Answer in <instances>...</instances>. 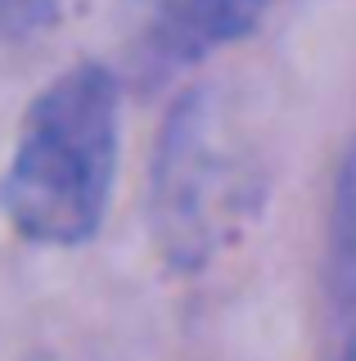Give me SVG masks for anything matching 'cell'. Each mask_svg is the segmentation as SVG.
<instances>
[{"instance_id": "3957f363", "label": "cell", "mask_w": 356, "mask_h": 361, "mask_svg": "<svg viewBox=\"0 0 356 361\" xmlns=\"http://www.w3.org/2000/svg\"><path fill=\"white\" fill-rule=\"evenodd\" d=\"M59 14V0H0V32L5 37H32Z\"/></svg>"}, {"instance_id": "6da1fadb", "label": "cell", "mask_w": 356, "mask_h": 361, "mask_svg": "<svg viewBox=\"0 0 356 361\" xmlns=\"http://www.w3.org/2000/svg\"><path fill=\"white\" fill-rule=\"evenodd\" d=\"M122 90L104 63H72L23 113L0 180L9 226L37 244H86L108 212L117 176Z\"/></svg>"}, {"instance_id": "7a4b0ae2", "label": "cell", "mask_w": 356, "mask_h": 361, "mask_svg": "<svg viewBox=\"0 0 356 361\" xmlns=\"http://www.w3.org/2000/svg\"><path fill=\"white\" fill-rule=\"evenodd\" d=\"M271 0H153L149 45L172 63H194L248 37Z\"/></svg>"}]
</instances>
